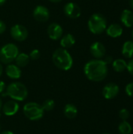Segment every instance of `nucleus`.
Wrapping results in <instances>:
<instances>
[{"instance_id": "nucleus-1", "label": "nucleus", "mask_w": 133, "mask_h": 134, "mask_svg": "<svg viewBox=\"0 0 133 134\" xmlns=\"http://www.w3.org/2000/svg\"><path fill=\"white\" fill-rule=\"evenodd\" d=\"M84 73L90 81L101 82L106 79L108 73V68L102 59H94L85 64Z\"/></svg>"}, {"instance_id": "nucleus-2", "label": "nucleus", "mask_w": 133, "mask_h": 134, "mask_svg": "<svg viewBox=\"0 0 133 134\" xmlns=\"http://www.w3.org/2000/svg\"><path fill=\"white\" fill-rule=\"evenodd\" d=\"M52 59L55 66L62 71H68L73 66V58L71 55L63 48L56 49L53 54Z\"/></svg>"}, {"instance_id": "nucleus-3", "label": "nucleus", "mask_w": 133, "mask_h": 134, "mask_svg": "<svg viewBox=\"0 0 133 134\" xmlns=\"http://www.w3.org/2000/svg\"><path fill=\"white\" fill-rule=\"evenodd\" d=\"M27 94L28 91L27 87L19 82H12L6 88V95L13 100L23 101L27 98Z\"/></svg>"}, {"instance_id": "nucleus-4", "label": "nucleus", "mask_w": 133, "mask_h": 134, "mask_svg": "<svg viewBox=\"0 0 133 134\" xmlns=\"http://www.w3.org/2000/svg\"><path fill=\"white\" fill-rule=\"evenodd\" d=\"M107 19L101 13H96L92 14L88 21V27L89 31L95 35L102 34L107 29Z\"/></svg>"}, {"instance_id": "nucleus-5", "label": "nucleus", "mask_w": 133, "mask_h": 134, "mask_svg": "<svg viewBox=\"0 0 133 134\" xmlns=\"http://www.w3.org/2000/svg\"><path fill=\"white\" fill-rule=\"evenodd\" d=\"M18 53L19 49L15 44H5L0 49V61L2 64H9L15 60Z\"/></svg>"}, {"instance_id": "nucleus-6", "label": "nucleus", "mask_w": 133, "mask_h": 134, "mask_svg": "<svg viewBox=\"0 0 133 134\" xmlns=\"http://www.w3.org/2000/svg\"><path fill=\"white\" fill-rule=\"evenodd\" d=\"M24 115L31 121H38L43 117L44 110L42 105L35 102L27 103L23 108Z\"/></svg>"}, {"instance_id": "nucleus-7", "label": "nucleus", "mask_w": 133, "mask_h": 134, "mask_svg": "<svg viewBox=\"0 0 133 134\" xmlns=\"http://www.w3.org/2000/svg\"><path fill=\"white\" fill-rule=\"evenodd\" d=\"M10 34L13 38L18 42L24 41L28 36V31L27 28L21 24H15L13 26L10 30Z\"/></svg>"}, {"instance_id": "nucleus-8", "label": "nucleus", "mask_w": 133, "mask_h": 134, "mask_svg": "<svg viewBox=\"0 0 133 134\" xmlns=\"http://www.w3.org/2000/svg\"><path fill=\"white\" fill-rule=\"evenodd\" d=\"M63 11L65 15L71 19H77L81 16V8L74 2H68L64 5Z\"/></svg>"}, {"instance_id": "nucleus-9", "label": "nucleus", "mask_w": 133, "mask_h": 134, "mask_svg": "<svg viewBox=\"0 0 133 134\" xmlns=\"http://www.w3.org/2000/svg\"><path fill=\"white\" fill-rule=\"evenodd\" d=\"M119 91H120L119 86L116 83L111 82V83L107 84L103 87L102 93H103V96L105 99L111 100L118 96V94L119 93Z\"/></svg>"}, {"instance_id": "nucleus-10", "label": "nucleus", "mask_w": 133, "mask_h": 134, "mask_svg": "<svg viewBox=\"0 0 133 134\" xmlns=\"http://www.w3.org/2000/svg\"><path fill=\"white\" fill-rule=\"evenodd\" d=\"M49 11L44 5H37L33 11L34 18L39 22H45L49 18Z\"/></svg>"}, {"instance_id": "nucleus-11", "label": "nucleus", "mask_w": 133, "mask_h": 134, "mask_svg": "<svg viewBox=\"0 0 133 134\" xmlns=\"http://www.w3.org/2000/svg\"><path fill=\"white\" fill-rule=\"evenodd\" d=\"M90 53L96 59H102L106 55V48L100 42H95L90 46Z\"/></svg>"}, {"instance_id": "nucleus-12", "label": "nucleus", "mask_w": 133, "mask_h": 134, "mask_svg": "<svg viewBox=\"0 0 133 134\" xmlns=\"http://www.w3.org/2000/svg\"><path fill=\"white\" fill-rule=\"evenodd\" d=\"M63 28L57 23H53L49 25L47 28V33L49 37L53 40H57L63 36Z\"/></svg>"}, {"instance_id": "nucleus-13", "label": "nucleus", "mask_w": 133, "mask_h": 134, "mask_svg": "<svg viewBox=\"0 0 133 134\" xmlns=\"http://www.w3.org/2000/svg\"><path fill=\"white\" fill-rule=\"evenodd\" d=\"M2 112L6 116H13L16 115L19 110V104L15 100H9L2 107Z\"/></svg>"}, {"instance_id": "nucleus-14", "label": "nucleus", "mask_w": 133, "mask_h": 134, "mask_svg": "<svg viewBox=\"0 0 133 134\" xmlns=\"http://www.w3.org/2000/svg\"><path fill=\"white\" fill-rule=\"evenodd\" d=\"M107 34L111 38H118L123 33V27L119 24H112L106 29Z\"/></svg>"}, {"instance_id": "nucleus-15", "label": "nucleus", "mask_w": 133, "mask_h": 134, "mask_svg": "<svg viewBox=\"0 0 133 134\" xmlns=\"http://www.w3.org/2000/svg\"><path fill=\"white\" fill-rule=\"evenodd\" d=\"M7 76L12 79H18L21 76V71L17 65L9 64L5 68Z\"/></svg>"}, {"instance_id": "nucleus-16", "label": "nucleus", "mask_w": 133, "mask_h": 134, "mask_svg": "<svg viewBox=\"0 0 133 134\" xmlns=\"http://www.w3.org/2000/svg\"><path fill=\"white\" fill-rule=\"evenodd\" d=\"M121 21L126 27L133 26V12L130 9H124L121 14Z\"/></svg>"}, {"instance_id": "nucleus-17", "label": "nucleus", "mask_w": 133, "mask_h": 134, "mask_svg": "<svg viewBox=\"0 0 133 134\" xmlns=\"http://www.w3.org/2000/svg\"><path fill=\"white\" fill-rule=\"evenodd\" d=\"M75 43V38L71 34H67L61 37L60 45L63 49L71 48Z\"/></svg>"}, {"instance_id": "nucleus-18", "label": "nucleus", "mask_w": 133, "mask_h": 134, "mask_svg": "<svg viewBox=\"0 0 133 134\" xmlns=\"http://www.w3.org/2000/svg\"><path fill=\"white\" fill-rule=\"evenodd\" d=\"M63 114L67 119H73L76 118V116L78 115V109H77L76 106H74V104H67L64 107Z\"/></svg>"}, {"instance_id": "nucleus-19", "label": "nucleus", "mask_w": 133, "mask_h": 134, "mask_svg": "<svg viewBox=\"0 0 133 134\" xmlns=\"http://www.w3.org/2000/svg\"><path fill=\"white\" fill-rule=\"evenodd\" d=\"M122 53L123 56L126 58H133V41H126L124 43Z\"/></svg>"}, {"instance_id": "nucleus-20", "label": "nucleus", "mask_w": 133, "mask_h": 134, "mask_svg": "<svg viewBox=\"0 0 133 134\" xmlns=\"http://www.w3.org/2000/svg\"><path fill=\"white\" fill-rule=\"evenodd\" d=\"M15 61H16V65L19 68H24L28 64L30 61V57L27 54L24 53H18V55L16 56Z\"/></svg>"}, {"instance_id": "nucleus-21", "label": "nucleus", "mask_w": 133, "mask_h": 134, "mask_svg": "<svg viewBox=\"0 0 133 134\" xmlns=\"http://www.w3.org/2000/svg\"><path fill=\"white\" fill-rule=\"evenodd\" d=\"M112 67L116 72H122L127 69V62L123 59H117L113 61Z\"/></svg>"}, {"instance_id": "nucleus-22", "label": "nucleus", "mask_w": 133, "mask_h": 134, "mask_svg": "<svg viewBox=\"0 0 133 134\" xmlns=\"http://www.w3.org/2000/svg\"><path fill=\"white\" fill-rule=\"evenodd\" d=\"M118 131L121 134H131L132 128L129 122L122 121L118 126Z\"/></svg>"}, {"instance_id": "nucleus-23", "label": "nucleus", "mask_w": 133, "mask_h": 134, "mask_svg": "<svg viewBox=\"0 0 133 134\" xmlns=\"http://www.w3.org/2000/svg\"><path fill=\"white\" fill-rule=\"evenodd\" d=\"M44 111H52L54 107H55V102L53 100H45L43 103H42V105Z\"/></svg>"}, {"instance_id": "nucleus-24", "label": "nucleus", "mask_w": 133, "mask_h": 134, "mask_svg": "<svg viewBox=\"0 0 133 134\" xmlns=\"http://www.w3.org/2000/svg\"><path fill=\"white\" fill-rule=\"evenodd\" d=\"M129 116H130V113L126 108H122L119 111V117L122 121H127Z\"/></svg>"}, {"instance_id": "nucleus-25", "label": "nucleus", "mask_w": 133, "mask_h": 134, "mask_svg": "<svg viewBox=\"0 0 133 134\" xmlns=\"http://www.w3.org/2000/svg\"><path fill=\"white\" fill-rule=\"evenodd\" d=\"M29 57H30V59L34 60L39 59V57H40V52H39V50L37 49H33V50L30 53Z\"/></svg>"}, {"instance_id": "nucleus-26", "label": "nucleus", "mask_w": 133, "mask_h": 134, "mask_svg": "<svg viewBox=\"0 0 133 134\" xmlns=\"http://www.w3.org/2000/svg\"><path fill=\"white\" fill-rule=\"evenodd\" d=\"M125 93L129 97H133V82L129 83L125 86Z\"/></svg>"}, {"instance_id": "nucleus-27", "label": "nucleus", "mask_w": 133, "mask_h": 134, "mask_svg": "<svg viewBox=\"0 0 133 134\" xmlns=\"http://www.w3.org/2000/svg\"><path fill=\"white\" fill-rule=\"evenodd\" d=\"M127 70L129 72L130 75L133 76V58H132L128 63H127Z\"/></svg>"}, {"instance_id": "nucleus-28", "label": "nucleus", "mask_w": 133, "mask_h": 134, "mask_svg": "<svg viewBox=\"0 0 133 134\" xmlns=\"http://www.w3.org/2000/svg\"><path fill=\"white\" fill-rule=\"evenodd\" d=\"M104 58H103V61L105 62V64H107V65H108V64H112L113 63V61H114V60H113V57H111V56H104L103 57Z\"/></svg>"}, {"instance_id": "nucleus-29", "label": "nucleus", "mask_w": 133, "mask_h": 134, "mask_svg": "<svg viewBox=\"0 0 133 134\" xmlns=\"http://www.w3.org/2000/svg\"><path fill=\"white\" fill-rule=\"evenodd\" d=\"M5 29H6V26H5V23L0 20V35L3 34L5 31Z\"/></svg>"}, {"instance_id": "nucleus-30", "label": "nucleus", "mask_w": 133, "mask_h": 134, "mask_svg": "<svg viewBox=\"0 0 133 134\" xmlns=\"http://www.w3.org/2000/svg\"><path fill=\"white\" fill-rule=\"evenodd\" d=\"M5 90V84L3 81H0V93H2Z\"/></svg>"}, {"instance_id": "nucleus-31", "label": "nucleus", "mask_w": 133, "mask_h": 134, "mask_svg": "<svg viewBox=\"0 0 133 134\" xmlns=\"http://www.w3.org/2000/svg\"><path fill=\"white\" fill-rule=\"evenodd\" d=\"M0 134H14L13 132H11V131H9V130H5V131H2V132H1Z\"/></svg>"}, {"instance_id": "nucleus-32", "label": "nucleus", "mask_w": 133, "mask_h": 134, "mask_svg": "<svg viewBox=\"0 0 133 134\" xmlns=\"http://www.w3.org/2000/svg\"><path fill=\"white\" fill-rule=\"evenodd\" d=\"M129 3L130 7L133 9V0H129Z\"/></svg>"}, {"instance_id": "nucleus-33", "label": "nucleus", "mask_w": 133, "mask_h": 134, "mask_svg": "<svg viewBox=\"0 0 133 134\" xmlns=\"http://www.w3.org/2000/svg\"><path fill=\"white\" fill-rule=\"evenodd\" d=\"M5 2H6V0H0V6L2 5Z\"/></svg>"}, {"instance_id": "nucleus-34", "label": "nucleus", "mask_w": 133, "mask_h": 134, "mask_svg": "<svg viewBox=\"0 0 133 134\" xmlns=\"http://www.w3.org/2000/svg\"><path fill=\"white\" fill-rule=\"evenodd\" d=\"M49 1H50V2H61L62 0H49Z\"/></svg>"}, {"instance_id": "nucleus-35", "label": "nucleus", "mask_w": 133, "mask_h": 134, "mask_svg": "<svg viewBox=\"0 0 133 134\" xmlns=\"http://www.w3.org/2000/svg\"><path fill=\"white\" fill-rule=\"evenodd\" d=\"M2 66L0 64V76L2 75Z\"/></svg>"}, {"instance_id": "nucleus-36", "label": "nucleus", "mask_w": 133, "mask_h": 134, "mask_svg": "<svg viewBox=\"0 0 133 134\" xmlns=\"http://www.w3.org/2000/svg\"><path fill=\"white\" fill-rule=\"evenodd\" d=\"M2 100H1V98H0V110H1V108H2Z\"/></svg>"}, {"instance_id": "nucleus-37", "label": "nucleus", "mask_w": 133, "mask_h": 134, "mask_svg": "<svg viewBox=\"0 0 133 134\" xmlns=\"http://www.w3.org/2000/svg\"><path fill=\"white\" fill-rule=\"evenodd\" d=\"M103 134H110V133H103Z\"/></svg>"}, {"instance_id": "nucleus-38", "label": "nucleus", "mask_w": 133, "mask_h": 134, "mask_svg": "<svg viewBox=\"0 0 133 134\" xmlns=\"http://www.w3.org/2000/svg\"><path fill=\"white\" fill-rule=\"evenodd\" d=\"M0 131H1V126H0Z\"/></svg>"}, {"instance_id": "nucleus-39", "label": "nucleus", "mask_w": 133, "mask_h": 134, "mask_svg": "<svg viewBox=\"0 0 133 134\" xmlns=\"http://www.w3.org/2000/svg\"><path fill=\"white\" fill-rule=\"evenodd\" d=\"M132 38H133V31H132Z\"/></svg>"}]
</instances>
